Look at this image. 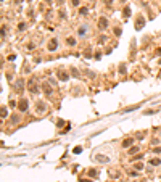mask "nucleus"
<instances>
[{
	"instance_id": "nucleus-1",
	"label": "nucleus",
	"mask_w": 161,
	"mask_h": 182,
	"mask_svg": "<svg viewBox=\"0 0 161 182\" xmlns=\"http://www.w3.org/2000/svg\"><path fill=\"white\" fill-rule=\"evenodd\" d=\"M27 90H29L31 93H37L39 92V87H37V84H35L34 78H31L29 81H27Z\"/></svg>"
},
{
	"instance_id": "nucleus-2",
	"label": "nucleus",
	"mask_w": 161,
	"mask_h": 182,
	"mask_svg": "<svg viewBox=\"0 0 161 182\" xmlns=\"http://www.w3.org/2000/svg\"><path fill=\"white\" fill-rule=\"evenodd\" d=\"M19 111H27V108H29V105H27V100H19V105H18Z\"/></svg>"
},
{
	"instance_id": "nucleus-3",
	"label": "nucleus",
	"mask_w": 161,
	"mask_h": 182,
	"mask_svg": "<svg viewBox=\"0 0 161 182\" xmlns=\"http://www.w3.org/2000/svg\"><path fill=\"white\" fill-rule=\"evenodd\" d=\"M143 24H145V20H143L142 16H138L137 21H135V29H137V31H140V29L143 27Z\"/></svg>"
},
{
	"instance_id": "nucleus-4",
	"label": "nucleus",
	"mask_w": 161,
	"mask_h": 182,
	"mask_svg": "<svg viewBox=\"0 0 161 182\" xmlns=\"http://www.w3.org/2000/svg\"><path fill=\"white\" fill-rule=\"evenodd\" d=\"M98 27L100 29H106L108 27V20L106 18H100L98 20Z\"/></svg>"
},
{
	"instance_id": "nucleus-5",
	"label": "nucleus",
	"mask_w": 161,
	"mask_h": 182,
	"mask_svg": "<svg viewBox=\"0 0 161 182\" xmlns=\"http://www.w3.org/2000/svg\"><path fill=\"white\" fill-rule=\"evenodd\" d=\"M42 90L47 93V95H52V92H53V90H52V87H50V84H48V82H44V85H42Z\"/></svg>"
},
{
	"instance_id": "nucleus-6",
	"label": "nucleus",
	"mask_w": 161,
	"mask_h": 182,
	"mask_svg": "<svg viewBox=\"0 0 161 182\" xmlns=\"http://www.w3.org/2000/svg\"><path fill=\"white\" fill-rule=\"evenodd\" d=\"M57 47H58V40H57V39H52V40L48 42V50H50V52H53Z\"/></svg>"
},
{
	"instance_id": "nucleus-7",
	"label": "nucleus",
	"mask_w": 161,
	"mask_h": 182,
	"mask_svg": "<svg viewBox=\"0 0 161 182\" xmlns=\"http://www.w3.org/2000/svg\"><path fill=\"white\" fill-rule=\"evenodd\" d=\"M68 78L69 76L65 73V71H61V69L58 71V79H60V81H68Z\"/></svg>"
},
{
	"instance_id": "nucleus-8",
	"label": "nucleus",
	"mask_w": 161,
	"mask_h": 182,
	"mask_svg": "<svg viewBox=\"0 0 161 182\" xmlns=\"http://www.w3.org/2000/svg\"><path fill=\"white\" fill-rule=\"evenodd\" d=\"M45 110H47V105L44 103V102H37V111L42 113V111H45Z\"/></svg>"
},
{
	"instance_id": "nucleus-9",
	"label": "nucleus",
	"mask_w": 161,
	"mask_h": 182,
	"mask_svg": "<svg viewBox=\"0 0 161 182\" xmlns=\"http://www.w3.org/2000/svg\"><path fill=\"white\" fill-rule=\"evenodd\" d=\"M15 89H16V92H23V79H19L18 82H16V85H15Z\"/></svg>"
},
{
	"instance_id": "nucleus-10",
	"label": "nucleus",
	"mask_w": 161,
	"mask_h": 182,
	"mask_svg": "<svg viewBox=\"0 0 161 182\" xmlns=\"http://www.w3.org/2000/svg\"><path fill=\"white\" fill-rule=\"evenodd\" d=\"M134 143V139H126V140H123V148H127V147H130Z\"/></svg>"
},
{
	"instance_id": "nucleus-11",
	"label": "nucleus",
	"mask_w": 161,
	"mask_h": 182,
	"mask_svg": "<svg viewBox=\"0 0 161 182\" xmlns=\"http://www.w3.org/2000/svg\"><path fill=\"white\" fill-rule=\"evenodd\" d=\"M150 164H151V166H160V164H161V159H160V158L150 159Z\"/></svg>"
},
{
	"instance_id": "nucleus-12",
	"label": "nucleus",
	"mask_w": 161,
	"mask_h": 182,
	"mask_svg": "<svg viewBox=\"0 0 161 182\" xmlns=\"http://www.w3.org/2000/svg\"><path fill=\"white\" fill-rule=\"evenodd\" d=\"M137 108H140V105H134V106H127V108H124V110H123V113L132 111V110H137Z\"/></svg>"
},
{
	"instance_id": "nucleus-13",
	"label": "nucleus",
	"mask_w": 161,
	"mask_h": 182,
	"mask_svg": "<svg viewBox=\"0 0 161 182\" xmlns=\"http://www.w3.org/2000/svg\"><path fill=\"white\" fill-rule=\"evenodd\" d=\"M95 158L98 159V161H102V163H106V161H110V158H108V156H102V155H97Z\"/></svg>"
},
{
	"instance_id": "nucleus-14",
	"label": "nucleus",
	"mask_w": 161,
	"mask_h": 182,
	"mask_svg": "<svg viewBox=\"0 0 161 182\" xmlns=\"http://www.w3.org/2000/svg\"><path fill=\"white\" fill-rule=\"evenodd\" d=\"M71 74H73L74 78H79V76H80V74H79V71H77L76 68H71Z\"/></svg>"
},
{
	"instance_id": "nucleus-15",
	"label": "nucleus",
	"mask_w": 161,
	"mask_h": 182,
	"mask_svg": "<svg viewBox=\"0 0 161 182\" xmlns=\"http://www.w3.org/2000/svg\"><path fill=\"white\" fill-rule=\"evenodd\" d=\"M0 113H2V118H7V116H8V111H7V108H5V106H2Z\"/></svg>"
},
{
	"instance_id": "nucleus-16",
	"label": "nucleus",
	"mask_w": 161,
	"mask_h": 182,
	"mask_svg": "<svg viewBox=\"0 0 161 182\" xmlns=\"http://www.w3.org/2000/svg\"><path fill=\"white\" fill-rule=\"evenodd\" d=\"M89 176H90V177H95V176H98V172H97V169H90L89 171Z\"/></svg>"
},
{
	"instance_id": "nucleus-17",
	"label": "nucleus",
	"mask_w": 161,
	"mask_h": 182,
	"mask_svg": "<svg viewBox=\"0 0 161 182\" xmlns=\"http://www.w3.org/2000/svg\"><path fill=\"white\" fill-rule=\"evenodd\" d=\"M124 16H126V18H129V16H130V8L129 7L124 8Z\"/></svg>"
},
{
	"instance_id": "nucleus-18",
	"label": "nucleus",
	"mask_w": 161,
	"mask_h": 182,
	"mask_svg": "<svg viewBox=\"0 0 161 182\" xmlns=\"http://www.w3.org/2000/svg\"><path fill=\"white\" fill-rule=\"evenodd\" d=\"M66 42H68V45H76V39H73V37H69Z\"/></svg>"
},
{
	"instance_id": "nucleus-19",
	"label": "nucleus",
	"mask_w": 161,
	"mask_h": 182,
	"mask_svg": "<svg viewBox=\"0 0 161 182\" xmlns=\"http://www.w3.org/2000/svg\"><path fill=\"white\" fill-rule=\"evenodd\" d=\"M126 65H121V66H119V73H121V74H126Z\"/></svg>"
},
{
	"instance_id": "nucleus-20",
	"label": "nucleus",
	"mask_w": 161,
	"mask_h": 182,
	"mask_svg": "<svg viewBox=\"0 0 161 182\" xmlns=\"http://www.w3.org/2000/svg\"><path fill=\"white\" fill-rule=\"evenodd\" d=\"M24 29H26V24H24V23H19V24H18V31H24Z\"/></svg>"
},
{
	"instance_id": "nucleus-21",
	"label": "nucleus",
	"mask_w": 161,
	"mask_h": 182,
	"mask_svg": "<svg viewBox=\"0 0 161 182\" xmlns=\"http://www.w3.org/2000/svg\"><path fill=\"white\" fill-rule=\"evenodd\" d=\"M137 151H138V147H132L129 150V153H130V155H134V153H137Z\"/></svg>"
},
{
	"instance_id": "nucleus-22",
	"label": "nucleus",
	"mask_w": 161,
	"mask_h": 182,
	"mask_svg": "<svg viewBox=\"0 0 161 182\" xmlns=\"http://www.w3.org/2000/svg\"><path fill=\"white\" fill-rule=\"evenodd\" d=\"M87 8H79V15H87Z\"/></svg>"
},
{
	"instance_id": "nucleus-23",
	"label": "nucleus",
	"mask_w": 161,
	"mask_h": 182,
	"mask_svg": "<svg viewBox=\"0 0 161 182\" xmlns=\"http://www.w3.org/2000/svg\"><path fill=\"white\" fill-rule=\"evenodd\" d=\"M18 121H19V116H18V114H15V116L12 118V123H13V124H16Z\"/></svg>"
},
{
	"instance_id": "nucleus-24",
	"label": "nucleus",
	"mask_w": 161,
	"mask_h": 182,
	"mask_svg": "<svg viewBox=\"0 0 161 182\" xmlns=\"http://www.w3.org/2000/svg\"><path fill=\"white\" fill-rule=\"evenodd\" d=\"M85 31H87L85 27H79V31H77V32H79V35H84V34H85Z\"/></svg>"
},
{
	"instance_id": "nucleus-25",
	"label": "nucleus",
	"mask_w": 161,
	"mask_h": 182,
	"mask_svg": "<svg viewBox=\"0 0 161 182\" xmlns=\"http://www.w3.org/2000/svg\"><path fill=\"white\" fill-rule=\"evenodd\" d=\"M135 169H137V171L143 169V164H142V163H137V164H135Z\"/></svg>"
},
{
	"instance_id": "nucleus-26",
	"label": "nucleus",
	"mask_w": 161,
	"mask_h": 182,
	"mask_svg": "<svg viewBox=\"0 0 161 182\" xmlns=\"http://www.w3.org/2000/svg\"><path fill=\"white\" fill-rule=\"evenodd\" d=\"M73 151H74V153H80V151H82V147H76Z\"/></svg>"
},
{
	"instance_id": "nucleus-27",
	"label": "nucleus",
	"mask_w": 161,
	"mask_h": 182,
	"mask_svg": "<svg viewBox=\"0 0 161 182\" xmlns=\"http://www.w3.org/2000/svg\"><path fill=\"white\" fill-rule=\"evenodd\" d=\"M115 34L116 35H121V29H119V27H116V29H115Z\"/></svg>"
},
{
	"instance_id": "nucleus-28",
	"label": "nucleus",
	"mask_w": 161,
	"mask_h": 182,
	"mask_svg": "<svg viewBox=\"0 0 161 182\" xmlns=\"http://www.w3.org/2000/svg\"><path fill=\"white\" fill-rule=\"evenodd\" d=\"M153 151H155V153H161V147H156V148H153Z\"/></svg>"
},
{
	"instance_id": "nucleus-29",
	"label": "nucleus",
	"mask_w": 161,
	"mask_h": 182,
	"mask_svg": "<svg viewBox=\"0 0 161 182\" xmlns=\"http://www.w3.org/2000/svg\"><path fill=\"white\" fill-rule=\"evenodd\" d=\"M2 39H5V26H2Z\"/></svg>"
},
{
	"instance_id": "nucleus-30",
	"label": "nucleus",
	"mask_w": 161,
	"mask_h": 182,
	"mask_svg": "<svg viewBox=\"0 0 161 182\" xmlns=\"http://www.w3.org/2000/svg\"><path fill=\"white\" fill-rule=\"evenodd\" d=\"M137 174H138L137 169H135V171H130V176H135V177H137Z\"/></svg>"
},
{
	"instance_id": "nucleus-31",
	"label": "nucleus",
	"mask_w": 161,
	"mask_h": 182,
	"mask_svg": "<svg viewBox=\"0 0 161 182\" xmlns=\"http://www.w3.org/2000/svg\"><path fill=\"white\" fill-rule=\"evenodd\" d=\"M155 110H148V111H145V114H153Z\"/></svg>"
},
{
	"instance_id": "nucleus-32",
	"label": "nucleus",
	"mask_w": 161,
	"mask_h": 182,
	"mask_svg": "<svg viewBox=\"0 0 161 182\" xmlns=\"http://www.w3.org/2000/svg\"><path fill=\"white\" fill-rule=\"evenodd\" d=\"M69 129H71V126H69V124H68V126H66V127H65V129H63V132H68V131H69Z\"/></svg>"
},
{
	"instance_id": "nucleus-33",
	"label": "nucleus",
	"mask_w": 161,
	"mask_h": 182,
	"mask_svg": "<svg viewBox=\"0 0 161 182\" xmlns=\"http://www.w3.org/2000/svg\"><path fill=\"white\" fill-rule=\"evenodd\" d=\"M73 5H74V7H77V5H79V0H73Z\"/></svg>"
},
{
	"instance_id": "nucleus-34",
	"label": "nucleus",
	"mask_w": 161,
	"mask_h": 182,
	"mask_svg": "<svg viewBox=\"0 0 161 182\" xmlns=\"http://www.w3.org/2000/svg\"><path fill=\"white\" fill-rule=\"evenodd\" d=\"M79 182H92V181H89V179H80Z\"/></svg>"
},
{
	"instance_id": "nucleus-35",
	"label": "nucleus",
	"mask_w": 161,
	"mask_h": 182,
	"mask_svg": "<svg viewBox=\"0 0 161 182\" xmlns=\"http://www.w3.org/2000/svg\"><path fill=\"white\" fill-rule=\"evenodd\" d=\"M57 2H58V3H60V5H61L63 2H65V0H57Z\"/></svg>"
},
{
	"instance_id": "nucleus-36",
	"label": "nucleus",
	"mask_w": 161,
	"mask_h": 182,
	"mask_svg": "<svg viewBox=\"0 0 161 182\" xmlns=\"http://www.w3.org/2000/svg\"><path fill=\"white\" fill-rule=\"evenodd\" d=\"M160 65H161V60H160Z\"/></svg>"
}]
</instances>
